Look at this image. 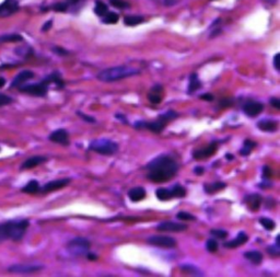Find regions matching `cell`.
I'll list each match as a JSON object with an SVG mask.
<instances>
[{"label": "cell", "instance_id": "6da1fadb", "mask_svg": "<svg viewBox=\"0 0 280 277\" xmlns=\"http://www.w3.org/2000/svg\"><path fill=\"white\" fill-rule=\"evenodd\" d=\"M148 180L155 183H165L173 179L178 172L177 161L170 154H161L147 164Z\"/></svg>", "mask_w": 280, "mask_h": 277}, {"label": "cell", "instance_id": "7a4b0ae2", "mask_svg": "<svg viewBox=\"0 0 280 277\" xmlns=\"http://www.w3.org/2000/svg\"><path fill=\"white\" fill-rule=\"evenodd\" d=\"M29 226L28 219L0 222V243L7 240L20 241L24 237Z\"/></svg>", "mask_w": 280, "mask_h": 277}, {"label": "cell", "instance_id": "3957f363", "mask_svg": "<svg viewBox=\"0 0 280 277\" xmlns=\"http://www.w3.org/2000/svg\"><path fill=\"white\" fill-rule=\"evenodd\" d=\"M141 72L140 69L129 65H121L111 67L98 73L97 78L102 82H114L121 80V79L134 77Z\"/></svg>", "mask_w": 280, "mask_h": 277}, {"label": "cell", "instance_id": "277c9868", "mask_svg": "<svg viewBox=\"0 0 280 277\" xmlns=\"http://www.w3.org/2000/svg\"><path fill=\"white\" fill-rule=\"evenodd\" d=\"M91 151L97 152L102 156H113L118 151V143L108 138H100V139L91 141L89 146Z\"/></svg>", "mask_w": 280, "mask_h": 277}, {"label": "cell", "instance_id": "5b68a950", "mask_svg": "<svg viewBox=\"0 0 280 277\" xmlns=\"http://www.w3.org/2000/svg\"><path fill=\"white\" fill-rule=\"evenodd\" d=\"M90 247H91V243L88 239L78 237L68 242L67 250L75 257H81V255H86L89 252Z\"/></svg>", "mask_w": 280, "mask_h": 277}, {"label": "cell", "instance_id": "8992f818", "mask_svg": "<svg viewBox=\"0 0 280 277\" xmlns=\"http://www.w3.org/2000/svg\"><path fill=\"white\" fill-rule=\"evenodd\" d=\"M49 87L50 84L45 79H43L39 83H32V84H26V86H21L19 87L20 92L32 95V97H38V98H43L46 97L47 92H49Z\"/></svg>", "mask_w": 280, "mask_h": 277}, {"label": "cell", "instance_id": "52a82bcc", "mask_svg": "<svg viewBox=\"0 0 280 277\" xmlns=\"http://www.w3.org/2000/svg\"><path fill=\"white\" fill-rule=\"evenodd\" d=\"M167 126V123H165L162 120L158 119L157 121L153 122H145V121H138L135 122L134 127L136 130H149L150 132L155 133V134H160L163 131H165Z\"/></svg>", "mask_w": 280, "mask_h": 277}, {"label": "cell", "instance_id": "ba28073f", "mask_svg": "<svg viewBox=\"0 0 280 277\" xmlns=\"http://www.w3.org/2000/svg\"><path fill=\"white\" fill-rule=\"evenodd\" d=\"M44 269L43 265L36 264H14L8 268V272L15 274H32Z\"/></svg>", "mask_w": 280, "mask_h": 277}, {"label": "cell", "instance_id": "9c48e42d", "mask_svg": "<svg viewBox=\"0 0 280 277\" xmlns=\"http://www.w3.org/2000/svg\"><path fill=\"white\" fill-rule=\"evenodd\" d=\"M147 242L151 244V246L168 248V249L176 247V244H177L175 239H173L171 237H167V236H152L147 239Z\"/></svg>", "mask_w": 280, "mask_h": 277}, {"label": "cell", "instance_id": "30bf717a", "mask_svg": "<svg viewBox=\"0 0 280 277\" xmlns=\"http://www.w3.org/2000/svg\"><path fill=\"white\" fill-rule=\"evenodd\" d=\"M18 0H4L0 3V18H8L19 11Z\"/></svg>", "mask_w": 280, "mask_h": 277}, {"label": "cell", "instance_id": "8fae6325", "mask_svg": "<svg viewBox=\"0 0 280 277\" xmlns=\"http://www.w3.org/2000/svg\"><path fill=\"white\" fill-rule=\"evenodd\" d=\"M70 182H71L70 178H64V179H58V180L51 181V182L46 183L44 186H42L40 192L43 194L51 193V192H54V191L66 188V186L69 184Z\"/></svg>", "mask_w": 280, "mask_h": 277}, {"label": "cell", "instance_id": "7c38bea8", "mask_svg": "<svg viewBox=\"0 0 280 277\" xmlns=\"http://www.w3.org/2000/svg\"><path fill=\"white\" fill-rule=\"evenodd\" d=\"M217 149H218V142L214 141V142L209 143L208 146H206L205 148L194 151L193 152V158L196 159V160H204V159L213 157L214 154L216 153Z\"/></svg>", "mask_w": 280, "mask_h": 277}, {"label": "cell", "instance_id": "4fadbf2b", "mask_svg": "<svg viewBox=\"0 0 280 277\" xmlns=\"http://www.w3.org/2000/svg\"><path fill=\"white\" fill-rule=\"evenodd\" d=\"M187 229V226L184 223L174 222V221H162L157 226V230L167 231V232H182Z\"/></svg>", "mask_w": 280, "mask_h": 277}, {"label": "cell", "instance_id": "5bb4252c", "mask_svg": "<svg viewBox=\"0 0 280 277\" xmlns=\"http://www.w3.org/2000/svg\"><path fill=\"white\" fill-rule=\"evenodd\" d=\"M49 139L52 142L55 143H59L61 146H69V134L66 130H57L52 133V134L49 136Z\"/></svg>", "mask_w": 280, "mask_h": 277}, {"label": "cell", "instance_id": "9a60e30c", "mask_svg": "<svg viewBox=\"0 0 280 277\" xmlns=\"http://www.w3.org/2000/svg\"><path fill=\"white\" fill-rule=\"evenodd\" d=\"M264 111V104L257 101H248L244 105H243V112L250 117H255L260 115Z\"/></svg>", "mask_w": 280, "mask_h": 277}, {"label": "cell", "instance_id": "2e32d148", "mask_svg": "<svg viewBox=\"0 0 280 277\" xmlns=\"http://www.w3.org/2000/svg\"><path fill=\"white\" fill-rule=\"evenodd\" d=\"M34 72L32 70H22L20 71L17 76L14 77V79L12 80L11 84H10V88H19L21 86H23V84L30 80V79H33L34 78Z\"/></svg>", "mask_w": 280, "mask_h": 277}, {"label": "cell", "instance_id": "e0dca14e", "mask_svg": "<svg viewBox=\"0 0 280 277\" xmlns=\"http://www.w3.org/2000/svg\"><path fill=\"white\" fill-rule=\"evenodd\" d=\"M244 202L247 206V208L251 211H257L262 205L263 197L260 194H250L245 196Z\"/></svg>", "mask_w": 280, "mask_h": 277}, {"label": "cell", "instance_id": "ac0fdd59", "mask_svg": "<svg viewBox=\"0 0 280 277\" xmlns=\"http://www.w3.org/2000/svg\"><path fill=\"white\" fill-rule=\"evenodd\" d=\"M47 161V158L44 156H34V157H31L28 158L26 160H24V162L21 164L20 169L21 170H30V169H33L38 166H41V164H43Z\"/></svg>", "mask_w": 280, "mask_h": 277}, {"label": "cell", "instance_id": "d6986e66", "mask_svg": "<svg viewBox=\"0 0 280 277\" xmlns=\"http://www.w3.org/2000/svg\"><path fill=\"white\" fill-rule=\"evenodd\" d=\"M258 130L267 133H275L278 130V122L271 119H264L257 123Z\"/></svg>", "mask_w": 280, "mask_h": 277}, {"label": "cell", "instance_id": "ffe728a7", "mask_svg": "<svg viewBox=\"0 0 280 277\" xmlns=\"http://www.w3.org/2000/svg\"><path fill=\"white\" fill-rule=\"evenodd\" d=\"M247 240H248L247 234L244 231H240L239 234H237V237L234 239V240L224 242V247L226 248V249H235L237 247L243 246V244L247 242Z\"/></svg>", "mask_w": 280, "mask_h": 277}, {"label": "cell", "instance_id": "44dd1931", "mask_svg": "<svg viewBox=\"0 0 280 277\" xmlns=\"http://www.w3.org/2000/svg\"><path fill=\"white\" fill-rule=\"evenodd\" d=\"M162 90L163 87L161 84H156V86H153L150 90V93L148 94V100L153 104H160L162 101V95H161Z\"/></svg>", "mask_w": 280, "mask_h": 277}, {"label": "cell", "instance_id": "7402d4cb", "mask_svg": "<svg viewBox=\"0 0 280 277\" xmlns=\"http://www.w3.org/2000/svg\"><path fill=\"white\" fill-rule=\"evenodd\" d=\"M146 195H147L146 190L144 188H141V186H136V188H133L128 192L129 200L131 202H134V203L145 200Z\"/></svg>", "mask_w": 280, "mask_h": 277}, {"label": "cell", "instance_id": "603a6c76", "mask_svg": "<svg viewBox=\"0 0 280 277\" xmlns=\"http://www.w3.org/2000/svg\"><path fill=\"white\" fill-rule=\"evenodd\" d=\"M202 88V81L199 80L198 78V74L197 73H192L191 76H189V81H188V94H193Z\"/></svg>", "mask_w": 280, "mask_h": 277}, {"label": "cell", "instance_id": "cb8c5ba5", "mask_svg": "<svg viewBox=\"0 0 280 277\" xmlns=\"http://www.w3.org/2000/svg\"><path fill=\"white\" fill-rule=\"evenodd\" d=\"M40 190H41L40 183L36 180H31L28 184L24 185L23 188L21 189V191L26 194H36L39 193Z\"/></svg>", "mask_w": 280, "mask_h": 277}, {"label": "cell", "instance_id": "d4e9b609", "mask_svg": "<svg viewBox=\"0 0 280 277\" xmlns=\"http://www.w3.org/2000/svg\"><path fill=\"white\" fill-rule=\"evenodd\" d=\"M226 184L224 182H214L211 184H205L204 185V190L207 194H215L217 192L223 191L224 189H225Z\"/></svg>", "mask_w": 280, "mask_h": 277}, {"label": "cell", "instance_id": "484cf974", "mask_svg": "<svg viewBox=\"0 0 280 277\" xmlns=\"http://www.w3.org/2000/svg\"><path fill=\"white\" fill-rule=\"evenodd\" d=\"M244 258L250 261L252 264L260 265L263 261V254L258 251H248L244 253Z\"/></svg>", "mask_w": 280, "mask_h": 277}, {"label": "cell", "instance_id": "4316f807", "mask_svg": "<svg viewBox=\"0 0 280 277\" xmlns=\"http://www.w3.org/2000/svg\"><path fill=\"white\" fill-rule=\"evenodd\" d=\"M45 79H46L47 82H49L50 84H51V83H55L58 89H62V88L65 87V82L62 81L60 74L58 73L57 71L51 73L50 76H47Z\"/></svg>", "mask_w": 280, "mask_h": 277}, {"label": "cell", "instance_id": "83f0119b", "mask_svg": "<svg viewBox=\"0 0 280 277\" xmlns=\"http://www.w3.org/2000/svg\"><path fill=\"white\" fill-rule=\"evenodd\" d=\"M145 22V18L141 15H126L124 18V23L127 26H136Z\"/></svg>", "mask_w": 280, "mask_h": 277}, {"label": "cell", "instance_id": "f1b7e54d", "mask_svg": "<svg viewBox=\"0 0 280 277\" xmlns=\"http://www.w3.org/2000/svg\"><path fill=\"white\" fill-rule=\"evenodd\" d=\"M172 199H182L185 195H186V190L184 189V186L181 184H175L173 185L170 189Z\"/></svg>", "mask_w": 280, "mask_h": 277}, {"label": "cell", "instance_id": "f546056e", "mask_svg": "<svg viewBox=\"0 0 280 277\" xmlns=\"http://www.w3.org/2000/svg\"><path fill=\"white\" fill-rule=\"evenodd\" d=\"M102 18H103L102 22L105 23V24H116V23L118 22V20H119V15L116 13V12L108 11L107 13L103 15Z\"/></svg>", "mask_w": 280, "mask_h": 277}, {"label": "cell", "instance_id": "4dcf8cb0", "mask_svg": "<svg viewBox=\"0 0 280 277\" xmlns=\"http://www.w3.org/2000/svg\"><path fill=\"white\" fill-rule=\"evenodd\" d=\"M221 19H216L215 22L211 24L210 26V39H214V37L218 36L219 34L223 33V29H221Z\"/></svg>", "mask_w": 280, "mask_h": 277}, {"label": "cell", "instance_id": "1f68e13d", "mask_svg": "<svg viewBox=\"0 0 280 277\" xmlns=\"http://www.w3.org/2000/svg\"><path fill=\"white\" fill-rule=\"evenodd\" d=\"M156 196H157L158 200H160L162 202L172 200V195H171L170 189H163V188L158 189L156 191Z\"/></svg>", "mask_w": 280, "mask_h": 277}, {"label": "cell", "instance_id": "d6a6232c", "mask_svg": "<svg viewBox=\"0 0 280 277\" xmlns=\"http://www.w3.org/2000/svg\"><path fill=\"white\" fill-rule=\"evenodd\" d=\"M23 36L20 34H6L0 35V42H6V43H17V42H22Z\"/></svg>", "mask_w": 280, "mask_h": 277}, {"label": "cell", "instance_id": "836d02e7", "mask_svg": "<svg viewBox=\"0 0 280 277\" xmlns=\"http://www.w3.org/2000/svg\"><path fill=\"white\" fill-rule=\"evenodd\" d=\"M109 11V8L107 4H105L102 0H97L96 6H94V13L99 17H103V15Z\"/></svg>", "mask_w": 280, "mask_h": 277}, {"label": "cell", "instance_id": "e575fe53", "mask_svg": "<svg viewBox=\"0 0 280 277\" xmlns=\"http://www.w3.org/2000/svg\"><path fill=\"white\" fill-rule=\"evenodd\" d=\"M181 270L185 273H187L188 275H193V276H203V273L200 272L196 266L191 265V264H184L181 266Z\"/></svg>", "mask_w": 280, "mask_h": 277}, {"label": "cell", "instance_id": "d590c367", "mask_svg": "<svg viewBox=\"0 0 280 277\" xmlns=\"http://www.w3.org/2000/svg\"><path fill=\"white\" fill-rule=\"evenodd\" d=\"M177 113L176 112H174V111H172V110H168V111H167L166 113H163V114H161V115H159V117H158V119H160V120H162L163 122H165V123H170V122H172L173 120H175L176 117H177Z\"/></svg>", "mask_w": 280, "mask_h": 277}, {"label": "cell", "instance_id": "8d00e7d4", "mask_svg": "<svg viewBox=\"0 0 280 277\" xmlns=\"http://www.w3.org/2000/svg\"><path fill=\"white\" fill-rule=\"evenodd\" d=\"M260 223L268 231H272V230H274L275 228H276V223H275V221L273 219H271V218L263 217L260 219Z\"/></svg>", "mask_w": 280, "mask_h": 277}, {"label": "cell", "instance_id": "74e56055", "mask_svg": "<svg viewBox=\"0 0 280 277\" xmlns=\"http://www.w3.org/2000/svg\"><path fill=\"white\" fill-rule=\"evenodd\" d=\"M109 1L113 7L117 9H127L130 7V4L126 0H109Z\"/></svg>", "mask_w": 280, "mask_h": 277}, {"label": "cell", "instance_id": "f35d334b", "mask_svg": "<svg viewBox=\"0 0 280 277\" xmlns=\"http://www.w3.org/2000/svg\"><path fill=\"white\" fill-rule=\"evenodd\" d=\"M15 53H17L19 56L29 57V56H32L33 50L31 49V47H29V46H24V47H21V49L15 50Z\"/></svg>", "mask_w": 280, "mask_h": 277}, {"label": "cell", "instance_id": "ab89813d", "mask_svg": "<svg viewBox=\"0 0 280 277\" xmlns=\"http://www.w3.org/2000/svg\"><path fill=\"white\" fill-rule=\"evenodd\" d=\"M176 217H177V219L182 220V221L196 220V217H195V216L192 215V214H189V212H186V211H179L178 214L176 215Z\"/></svg>", "mask_w": 280, "mask_h": 277}, {"label": "cell", "instance_id": "60d3db41", "mask_svg": "<svg viewBox=\"0 0 280 277\" xmlns=\"http://www.w3.org/2000/svg\"><path fill=\"white\" fill-rule=\"evenodd\" d=\"M53 10H55L57 12H66L68 8H69V3L68 2H57L54 6L51 7Z\"/></svg>", "mask_w": 280, "mask_h": 277}, {"label": "cell", "instance_id": "b9f144b4", "mask_svg": "<svg viewBox=\"0 0 280 277\" xmlns=\"http://www.w3.org/2000/svg\"><path fill=\"white\" fill-rule=\"evenodd\" d=\"M206 249H207V251L210 253L217 252V250H218V242L214 240V239H209V240L206 242Z\"/></svg>", "mask_w": 280, "mask_h": 277}, {"label": "cell", "instance_id": "7bdbcfd3", "mask_svg": "<svg viewBox=\"0 0 280 277\" xmlns=\"http://www.w3.org/2000/svg\"><path fill=\"white\" fill-rule=\"evenodd\" d=\"M210 234H213L214 237L219 239H225L228 237V232L223 230V229H213V230H210Z\"/></svg>", "mask_w": 280, "mask_h": 277}, {"label": "cell", "instance_id": "ee69618b", "mask_svg": "<svg viewBox=\"0 0 280 277\" xmlns=\"http://www.w3.org/2000/svg\"><path fill=\"white\" fill-rule=\"evenodd\" d=\"M12 102H13V99L11 97H9V95L4 94V93H0V108H1V106L11 104Z\"/></svg>", "mask_w": 280, "mask_h": 277}, {"label": "cell", "instance_id": "f6af8a7d", "mask_svg": "<svg viewBox=\"0 0 280 277\" xmlns=\"http://www.w3.org/2000/svg\"><path fill=\"white\" fill-rule=\"evenodd\" d=\"M267 253L269 255H272L274 258H278L280 255V246L278 244H275V246H271L267 248Z\"/></svg>", "mask_w": 280, "mask_h": 277}, {"label": "cell", "instance_id": "bcb514c9", "mask_svg": "<svg viewBox=\"0 0 280 277\" xmlns=\"http://www.w3.org/2000/svg\"><path fill=\"white\" fill-rule=\"evenodd\" d=\"M77 115L80 117V119H82L84 122H88V123H96V122H97V120L94 119V117L84 114V113H82V112H79L78 111L77 112Z\"/></svg>", "mask_w": 280, "mask_h": 277}, {"label": "cell", "instance_id": "7dc6e473", "mask_svg": "<svg viewBox=\"0 0 280 277\" xmlns=\"http://www.w3.org/2000/svg\"><path fill=\"white\" fill-rule=\"evenodd\" d=\"M262 177H263V180H269V179H271V178L273 177V171H272L271 167L265 166V167L263 168Z\"/></svg>", "mask_w": 280, "mask_h": 277}, {"label": "cell", "instance_id": "c3c4849f", "mask_svg": "<svg viewBox=\"0 0 280 277\" xmlns=\"http://www.w3.org/2000/svg\"><path fill=\"white\" fill-rule=\"evenodd\" d=\"M52 51L56 53L57 55H59V56H67V55H69V52L66 51L65 49H62V47L60 46H56V47H53Z\"/></svg>", "mask_w": 280, "mask_h": 277}, {"label": "cell", "instance_id": "681fc988", "mask_svg": "<svg viewBox=\"0 0 280 277\" xmlns=\"http://www.w3.org/2000/svg\"><path fill=\"white\" fill-rule=\"evenodd\" d=\"M232 104H233V100L232 99H228V98H224L223 100H220V102H219V105L221 106V108H229V106H231Z\"/></svg>", "mask_w": 280, "mask_h": 277}, {"label": "cell", "instance_id": "f907efd6", "mask_svg": "<svg viewBox=\"0 0 280 277\" xmlns=\"http://www.w3.org/2000/svg\"><path fill=\"white\" fill-rule=\"evenodd\" d=\"M269 102H271V104L274 106L275 109L276 110H280V100L277 99V98H272L271 100H269Z\"/></svg>", "mask_w": 280, "mask_h": 277}, {"label": "cell", "instance_id": "816d5d0a", "mask_svg": "<svg viewBox=\"0 0 280 277\" xmlns=\"http://www.w3.org/2000/svg\"><path fill=\"white\" fill-rule=\"evenodd\" d=\"M179 2V0H163V4L166 7H173Z\"/></svg>", "mask_w": 280, "mask_h": 277}, {"label": "cell", "instance_id": "f5cc1de1", "mask_svg": "<svg viewBox=\"0 0 280 277\" xmlns=\"http://www.w3.org/2000/svg\"><path fill=\"white\" fill-rule=\"evenodd\" d=\"M251 152H252V149L247 148V147H244V146H243V148L240 150V154H241V156H243V157L250 156Z\"/></svg>", "mask_w": 280, "mask_h": 277}, {"label": "cell", "instance_id": "db71d44e", "mask_svg": "<svg viewBox=\"0 0 280 277\" xmlns=\"http://www.w3.org/2000/svg\"><path fill=\"white\" fill-rule=\"evenodd\" d=\"M202 100L204 101H208V102H211V101H214V95L213 94H210V93H205V94H202L199 97Z\"/></svg>", "mask_w": 280, "mask_h": 277}, {"label": "cell", "instance_id": "11a10c76", "mask_svg": "<svg viewBox=\"0 0 280 277\" xmlns=\"http://www.w3.org/2000/svg\"><path fill=\"white\" fill-rule=\"evenodd\" d=\"M243 146L250 148V149H253V148L256 147V142L253 141V140H250V139H246V140H244V143H243Z\"/></svg>", "mask_w": 280, "mask_h": 277}, {"label": "cell", "instance_id": "9f6ffc18", "mask_svg": "<svg viewBox=\"0 0 280 277\" xmlns=\"http://www.w3.org/2000/svg\"><path fill=\"white\" fill-rule=\"evenodd\" d=\"M279 57H280V54H276V55H275V57H274V67H275V69H276L277 71H280Z\"/></svg>", "mask_w": 280, "mask_h": 277}, {"label": "cell", "instance_id": "6f0895ef", "mask_svg": "<svg viewBox=\"0 0 280 277\" xmlns=\"http://www.w3.org/2000/svg\"><path fill=\"white\" fill-rule=\"evenodd\" d=\"M258 186H260L261 189H269V188H272V183L269 182L268 180H264V182L258 184Z\"/></svg>", "mask_w": 280, "mask_h": 277}, {"label": "cell", "instance_id": "680465c9", "mask_svg": "<svg viewBox=\"0 0 280 277\" xmlns=\"http://www.w3.org/2000/svg\"><path fill=\"white\" fill-rule=\"evenodd\" d=\"M52 25H53V21H52V20L47 21V22L43 25V28H42V31H43V32L49 31V30L52 28Z\"/></svg>", "mask_w": 280, "mask_h": 277}, {"label": "cell", "instance_id": "91938a15", "mask_svg": "<svg viewBox=\"0 0 280 277\" xmlns=\"http://www.w3.org/2000/svg\"><path fill=\"white\" fill-rule=\"evenodd\" d=\"M194 172L196 175H202L205 172V169L203 167H196L194 169Z\"/></svg>", "mask_w": 280, "mask_h": 277}, {"label": "cell", "instance_id": "94428289", "mask_svg": "<svg viewBox=\"0 0 280 277\" xmlns=\"http://www.w3.org/2000/svg\"><path fill=\"white\" fill-rule=\"evenodd\" d=\"M86 257L90 261H97L98 260V255L97 254H93V253H90V252H88L86 254Z\"/></svg>", "mask_w": 280, "mask_h": 277}, {"label": "cell", "instance_id": "6125c7cd", "mask_svg": "<svg viewBox=\"0 0 280 277\" xmlns=\"http://www.w3.org/2000/svg\"><path fill=\"white\" fill-rule=\"evenodd\" d=\"M116 119L117 120H119L120 122H123V123H125V124H128V122H127V120H126V117H125V115H121V114H116Z\"/></svg>", "mask_w": 280, "mask_h": 277}, {"label": "cell", "instance_id": "be15d7a7", "mask_svg": "<svg viewBox=\"0 0 280 277\" xmlns=\"http://www.w3.org/2000/svg\"><path fill=\"white\" fill-rule=\"evenodd\" d=\"M4 84H6V79L0 77V88H2Z\"/></svg>", "mask_w": 280, "mask_h": 277}, {"label": "cell", "instance_id": "e7e4bbea", "mask_svg": "<svg viewBox=\"0 0 280 277\" xmlns=\"http://www.w3.org/2000/svg\"><path fill=\"white\" fill-rule=\"evenodd\" d=\"M225 158L229 159V160H233L234 156H233V154H231V153H226V154H225Z\"/></svg>", "mask_w": 280, "mask_h": 277}, {"label": "cell", "instance_id": "03108f58", "mask_svg": "<svg viewBox=\"0 0 280 277\" xmlns=\"http://www.w3.org/2000/svg\"><path fill=\"white\" fill-rule=\"evenodd\" d=\"M80 1V0H68V3H72V4H75V3H77V2H79Z\"/></svg>", "mask_w": 280, "mask_h": 277}, {"label": "cell", "instance_id": "003e7915", "mask_svg": "<svg viewBox=\"0 0 280 277\" xmlns=\"http://www.w3.org/2000/svg\"><path fill=\"white\" fill-rule=\"evenodd\" d=\"M0 150H1V148H0Z\"/></svg>", "mask_w": 280, "mask_h": 277}]
</instances>
